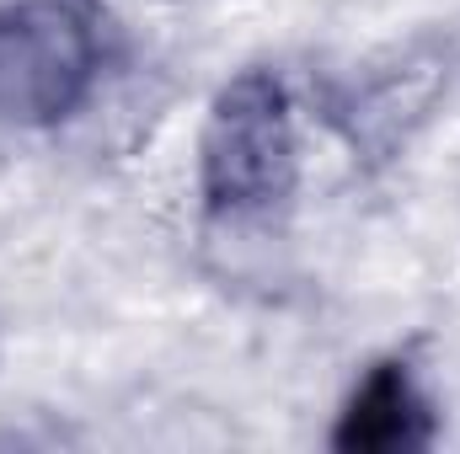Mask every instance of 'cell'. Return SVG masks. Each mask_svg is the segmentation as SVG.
<instances>
[{"instance_id": "1", "label": "cell", "mask_w": 460, "mask_h": 454, "mask_svg": "<svg viewBox=\"0 0 460 454\" xmlns=\"http://www.w3.org/2000/svg\"><path fill=\"white\" fill-rule=\"evenodd\" d=\"M295 108L273 70H241L215 92L199 134V193L215 220H257L295 193Z\"/></svg>"}, {"instance_id": "3", "label": "cell", "mask_w": 460, "mask_h": 454, "mask_svg": "<svg viewBox=\"0 0 460 454\" xmlns=\"http://www.w3.org/2000/svg\"><path fill=\"white\" fill-rule=\"evenodd\" d=\"M439 433V417H434V401L423 396L418 374L407 358H385L375 363L358 390L348 396L343 417L332 428V450L348 454H418L434 444Z\"/></svg>"}, {"instance_id": "2", "label": "cell", "mask_w": 460, "mask_h": 454, "mask_svg": "<svg viewBox=\"0 0 460 454\" xmlns=\"http://www.w3.org/2000/svg\"><path fill=\"white\" fill-rule=\"evenodd\" d=\"M102 75V38L81 0L0 5V123L54 128L86 108Z\"/></svg>"}]
</instances>
